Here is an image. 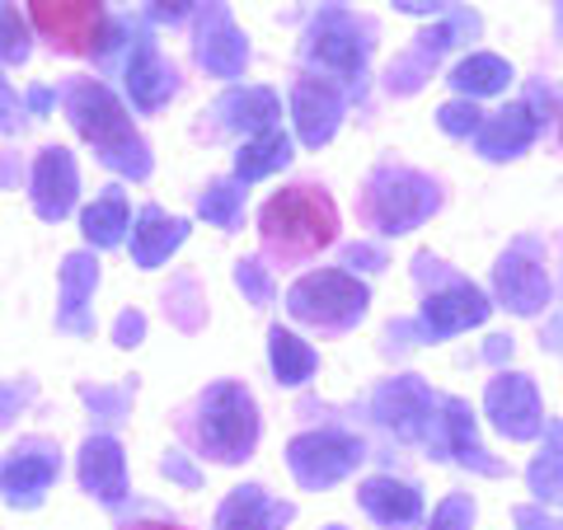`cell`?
I'll use <instances>...</instances> for the list:
<instances>
[{
    "instance_id": "cell-1",
    "label": "cell",
    "mask_w": 563,
    "mask_h": 530,
    "mask_svg": "<svg viewBox=\"0 0 563 530\" xmlns=\"http://www.w3.org/2000/svg\"><path fill=\"white\" fill-rule=\"evenodd\" d=\"M258 240L277 268H301L339 240V207L324 188L291 184L258 207Z\"/></svg>"
},
{
    "instance_id": "cell-2",
    "label": "cell",
    "mask_w": 563,
    "mask_h": 530,
    "mask_svg": "<svg viewBox=\"0 0 563 530\" xmlns=\"http://www.w3.org/2000/svg\"><path fill=\"white\" fill-rule=\"evenodd\" d=\"M33 33L62 57H95L109 47V5L103 0H24Z\"/></svg>"
},
{
    "instance_id": "cell-3",
    "label": "cell",
    "mask_w": 563,
    "mask_h": 530,
    "mask_svg": "<svg viewBox=\"0 0 563 530\" xmlns=\"http://www.w3.org/2000/svg\"><path fill=\"white\" fill-rule=\"evenodd\" d=\"M202 422H198V446L221 465H235L254 451L258 441V409L240 385H211L202 395Z\"/></svg>"
},
{
    "instance_id": "cell-4",
    "label": "cell",
    "mask_w": 563,
    "mask_h": 530,
    "mask_svg": "<svg viewBox=\"0 0 563 530\" xmlns=\"http://www.w3.org/2000/svg\"><path fill=\"white\" fill-rule=\"evenodd\" d=\"M291 314L301 324H320V329H347L362 320L366 310V287H357L343 273H310L291 287L287 296Z\"/></svg>"
},
{
    "instance_id": "cell-5",
    "label": "cell",
    "mask_w": 563,
    "mask_h": 530,
    "mask_svg": "<svg viewBox=\"0 0 563 530\" xmlns=\"http://www.w3.org/2000/svg\"><path fill=\"white\" fill-rule=\"evenodd\" d=\"M70 113H76V128L103 151V161H109V165L146 174V155H141L136 136L128 132V122H122V109L103 90H76V99H70Z\"/></svg>"
},
{
    "instance_id": "cell-6",
    "label": "cell",
    "mask_w": 563,
    "mask_h": 530,
    "mask_svg": "<svg viewBox=\"0 0 563 530\" xmlns=\"http://www.w3.org/2000/svg\"><path fill=\"white\" fill-rule=\"evenodd\" d=\"M437 207V188L418 174H380L376 179V192H372V211L385 231H404V225L422 221L428 211Z\"/></svg>"
},
{
    "instance_id": "cell-7",
    "label": "cell",
    "mask_w": 563,
    "mask_h": 530,
    "mask_svg": "<svg viewBox=\"0 0 563 530\" xmlns=\"http://www.w3.org/2000/svg\"><path fill=\"white\" fill-rule=\"evenodd\" d=\"M352 461H357V446L343 441V437H301L291 446L296 479L310 484V488H324L333 479H343V474L352 470Z\"/></svg>"
},
{
    "instance_id": "cell-8",
    "label": "cell",
    "mask_w": 563,
    "mask_h": 530,
    "mask_svg": "<svg viewBox=\"0 0 563 530\" xmlns=\"http://www.w3.org/2000/svg\"><path fill=\"white\" fill-rule=\"evenodd\" d=\"M52 474H57V455H47V451H14V461L0 470V488H5V503L14 507H33L43 498V488L52 484Z\"/></svg>"
},
{
    "instance_id": "cell-9",
    "label": "cell",
    "mask_w": 563,
    "mask_h": 530,
    "mask_svg": "<svg viewBox=\"0 0 563 530\" xmlns=\"http://www.w3.org/2000/svg\"><path fill=\"white\" fill-rule=\"evenodd\" d=\"M291 521V507H273L258 488H240L231 503L221 507L217 530H277Z\"/></svg>"
},
{
    "instance_id": "cell-10",
    "label": "cell",
    "mask_w": 563,
    "mask_h": 530,
    "mask_svg": "<svg viewBox=\"0 0 563 530\" xmlns=\"http://www.w3.org/2000/svg\"><path fill=\"white\" fill-rule=\"evenodd\" d=\"M362 507L372 511L380 526H409L418 521V493L404 488V484H390V479H372L362 488Z\"/></svg>"
},
{
    "instance_id": "cell-11",
    "label": "cell",
    "mask_w": 563,
    "mask_h": 530,
    "mask_svg": "<svg viewBox=\"0 0 563 530\" xmlns=\"http://www.w3.org/2000/svg\"><path fill=\"white\" fill-rule=\"evenodd\" d=\"M80 479H85V488H90V493H99L103 503L122 498V455H118L113 441H90V446H85Z\"/></svg>"
},
{
    "instance_id": "cell-12",
    "label": "cell",
    "mask_w": 563,
    "mask_h": 530,
    "mask_svg": "<svg viewBox=\"0 0 563 530\" xmlns=\"http://www.w3.org/2000/svg\"><path fill=\"white\" fill-rule=\"evenodd\" d=\"M76 192V169H70L66 151H47L38 165V211L43 217H62Z\"/></svg>"
},
{
    "instance_id": "cell-13",
    "label": "cell",
    "mask_w": 563,
    "mask_h": 530,
    "mask_svg": "<svg viewBox=\"0 0 563 530\" xmlns=\"http://www.w3.org/2000/svg\"><path fill=\"white\" fill-rule=\"evenodd\" d=\"M488 404H493V418H498L512 437H531L536 432V399H531V390H526L521 380L493 385Z\"/></svg>"
},
{
    "instance_id": "cell-14",
    "label": "cell",
    "mask_w": 563,
    "mask_h": 530,
    "mask_svg": "<svg viewBox=\"0 0 563 530\" xmlns=\"http://www.w3.org/2000/svg\"><path fill=\"white\" fill-rule=\"evenodd\" d=\"M296 109H301V128H306V141H324L333 132V118H339V99L320 85H301L296 95Z\"/></svg>"
},
{
    "instance_id": "cell-15",
    "label": "cell",
    "mask_w": 563,
    "mask_h": 530,
    "mask_svg": "<svg viewBox=\"0 0 563 530\" xmlns=\"http://www.w3.org/2000/svg\"><path fill=\"white\" fill-rule=\"evenodd\" d=\"M428 320L437 329H461V324H474V320H484V296L479 291H455V296H442V300H432L428 306Z\"/></svg>"
},
{
    "instance_id": "cell-16",
    "label": "cell",
    "mask_w": 563,
    "mask_h": 530,
    "mask_svg": "<svg viewBox=\"0 0 563 530\" xmlns=\"http://www.w3.org/2000/svg\"><path fill=\"white\" fill-rule=\"evenodd\" d=\"M273 366H277L282 385H301V380L310 376L314 357H310V347H306V343H296V339H291V333L273 329Z\"/></svg>"
},
{
    "instance_id": "cell-17",
    "label": "cell",
    "mask_w": 563,
    "mask_h": 530,
    "mask_svg": "<svg viewBox=\"0 0 563 530\" xmlns=\"http://www.w3.org/2000/svg\"><path fill=\"white\" fill-rule=\"evenodd\" d=\"M503 296L517 310H536L544 296V277L536 268H526V263H503Z\"/></svg>"
},
{
    "instance_id": "cell-18",
    "label": "cell",
    "mask_w": 563,
    "mask_h": 530,
    "mask_svg": "<svg viewBox=\"0 0 563 530\" xmlns=\"http://www.w3.org/2000/svg\"><path fill=\"white\" fill-rule=\"evenodd\" d=\"M179 235H184L179 221L165 225L161 217H155V211H146V221H141V231H136V258H141V263H155V258L169 250V244H179Z\"/></svg>"
},
{
    "instance_id": "cell-19",
    "label": "cell",
    "mask_w": 563,
    "mask_h": 530,
    "mask_svg": "<svg viewBox=\"0 0 563 530\" xmlns=\"http://www.w3.org/2000/svg\"><path fill=\"white\" fill-rule=\"evenodd\" d=\"M85 235L99 240V244H113L122 235V198H118V192H109V198H103L90 217H85Z\"/></svg>"
},
{
    "instance_id": "cell-20",
    "label": "cell",
    "mask_w": 563,
    "mask_h": 530,
    "mask_svg": "<svg viewBox=\"0 0 563 530\" xmlns=\"http://www.w3.org/2000/svg\"><path fill=\"white\" fill-rule=\"evenodd\" d=\"M531 141V122H526V113H503V122L484 136V151L488 155H507V151H517Z\"/></svg>"
},
{
    "instance_id": "cell-21",
    "label": "cell",
    "mask_w": 563,
    "mask_h": 530,
    "mask_svg": "<svg viewBox=\"0 0 563 530\" xmlns=\"http://www.w3.org/2000/svg\"><path fill=\"white\" fill-rule=\"evenodd\" d=\"M282 161H287V141L268 136V141H258V146H250V151L240 155V174H244V179H254V174H268Z\"/></svg>"
},
{
    "instance_id": "cell-22",
    "label": "cell",
    "mask_w": 563,
    "mask_h": 530,
    "mask_svg": "<svg viewBox=\"0 0 563 530\" xmlns=\"http://www.w3.org/2000/svg\"><path fill=\"white\" fill-rule=\"evenodd\" d=\"M455 80H461L465 90H470V85H474V90H498V85L507 80V70H503L498 62H488V57H484V62H470Z\"/></svg>"
},
{
    "instance_id": "cell-23",
    "label": "cell",
    "mask_w": 563,
    "mask_h": 530,
    "mask_svg": "<svg viewBox=\"0 0 563 530\" xmlns=\"http://www.w3.org/2000/svg\"><path fill=\"white\" fill-rule=\"evenodd\" d=\"M0 57L5 62H20L24 57V33H20V20H14V10L0 0Z\"/></svg>"
},
{
    "instance_id": "cell-24",
    "label": "cell",
    "mask_w": 563,
    "mask_h": 530,
    "mask_svg": "<svg viewBox=\"0 0 563 530\" xmlns=\"http://www.w3.org/2000/svg\"><path fill=\"white\" fill-rule=\"evenodd\" d=\"M536 488L540 498H563V455H550L544 465H536Z\"/></svg>"
},
{
    "instance_id": "cell-25",
    "label": "cell",
    "mask_w": 563,
    "mask_h": 530,
    "mask_svg": "<svg viewBox=\"0 0 563 530\" xmlns=\"http://www.w3.org/2000/svg\"><path fill=\"white\" fill-rule=\"evenodd\" d=\"M470 503L465 498H451V503H442V511L432 517V530H470Z\"/></svg>"
},
{
    "instance_id": "cell-26",
    "label": "cell",
    "mask_w": 563,
    "mask_h": 530,
    "mask_svg": "<svg viewBox=\"0 0 563 530\" xmlns=\"http://www.w3.org/2000/svg\"><path fill=\"white\" fill-rule=\"evenodd\" d=\"M202 211H207V217H217V221H231L235 217V192L231 188H211Z\"/></svg>"
},
{
    "instance_id": "cell-27",
    "label": "cell",
    "mask_w": 563,
    "mask_h": 530,
    "mask_svg": "<svg viewBox=\"0 0 563 530\" xmlns=\"http://www.w3.org/2000/svg\"><path fill=\"white\" fill-rule=\"evenodd\" d=\"M165 470H174V474H179V479H184V484H192V470H188V465H179V461H169Z\"/></svg>"
},
{
    "instance_id": "cell-28",
    "label": "cell",
    "mask_w": 563,
    "mask_h": 530,
    "mask_svg": "<svg viewBox=\"0 0 563 530\" xmlns=\"http://www.w3.org/2000/svg\"><path fill=\"white\" fill-rule=\"evenodd\" d=\"M10 399H14V395H5V390H0V422H5V409H10Z\"/></svg>"
},
{
    "instance_id": "cell-29",
    "label": "cell",
    "mask_w": 563,
    "mask_h": 530,
    "mask_svg": "<svg viewBox=\"0 0 563 530\" xmlns=\"http://www.w3.org/2000/svg\"><path fill=\"white\" fill-rule=\"evenodd\" d=\"M128 530H179V526H151L146 521V526H128Z\"/></svg>"
},
{
    "instance_id": "cell-30",
    "label": "cell",
    "mask_w": 563,
    "mask_h": 530,
    "mask_svg": "<svg viewBox=\"0 0 563 530\" xmlns=\"http://www.w3.org/2000/svg\"><path fill=\"white\" fill-rule=\"evenodd\" d=\"M559 141H563V103H559Z\"/></svg>"
},
{
    "instance_id": "cell-31",
    "label": "cell",
    "mask_w": 563,
    "mask_h": 530,
    "mask_svg": "<svg viewBox=\"0 0 563 530\" xmlns=\"http://www.w3.org/2000/svg\"><path fill=\"white\" fill-rule=\"evenodd\" d=\"M329 530H339V526H329Z\"/></svg>"
}]
</instances>
